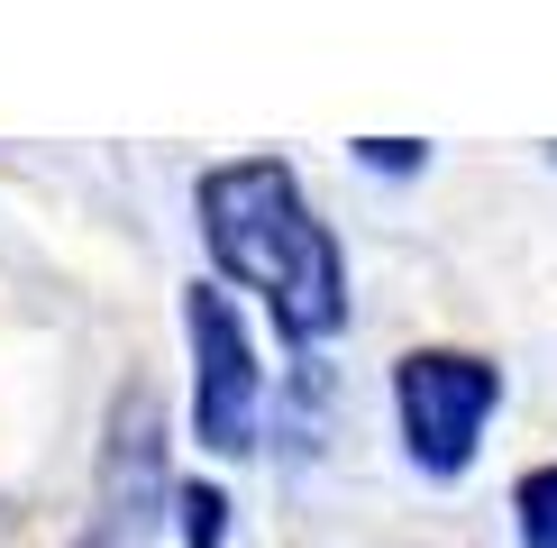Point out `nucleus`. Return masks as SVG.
I'll return each mask as SVG.
<instances>
[{
	"label": "nucleus",
	"mask_w": 557,
	"mask_h": 548,
	"mask_svg": "<svg viewBox=\"0 0 557 548\" xmlns=\"http://www.w3.org/2000/svg\"><path fill=\"white\" fill-rule=\"evenodd\" d=\"M193 220H201V247H211V274L257 292L301 365H311V348H330L347 329V257H338L330 220L311 211L293 155L211 165L193 183Z\"/></svg>",
	"instance_id": "f257e3e1"
},
{
	"label": "nucleus",
	"mask_w": 557,
	"mask_h": 548,
	"mask_svg": "<svg viewBox=\"0 0 557 548\" xmlns=\"http://www.w3.org/2000/svg\"><path fill=\"white\" fill-rule=\"evenodd\" d=\"M494 402H503V365L475 357V348L393 357V429H403V457L430 485H457L475 466L484 429H494Z\"/></svg>",
	"instance_id": "f03ea898"
},
{
	"label": "nucleus",
	"mask_w": 557,
	"mask_h": 548,
	"mask_svg": "<svg viewBox=\"0 0 557 548\" xmlns=\"http://www.w3.org/2000/svg\"><path fill=\"white\" fill-rule=\"evenodd\" d=\"M183 338H193V439L211 457H257L265 429V365L247 338V311L228 284L183 292Z\"/></svg>",
	"instance_id": "7ed1b4c3"
},
{
	"label": "nucleus",
	"mask_w": 557,
	"mask_h": 548,
	"mask_svg": "<svg viewBox=\"0 0 557 548\" xmlns=\"http://www.w3.org/2000/svg\"><path fill=\"white\" fill-rule=\"evenodd\" d=\"M110 494H120V539L137 531L147 512H165V457H156V402L147 394H120V421H110Z\"/></svg>",
	"instance_id": "20e7f679"
},
{
	"label": "nucleus",
	"mask_w": 557,
	"mask_h": 548,
	"mask_svg": "<svg viewBox=\"0 0 557 548\" xmlns=\"http://www.w3.org/2000/svg\"><path fill=\"white\" fill-rule=\"evenodd\" d=\"M512 539L521 548H557V457L512 485Z\"/></svg>",
	"instance_id": "39448f33"
},
{
	"label": "nucleus",
	"mask_w": 557,
	"mask_h": 548,
	"mask_svg": "<svg viewBox=\"0 0 557 548\" xmlns=\"http://www.w3.org/2000/svg\"><path fill=\"white\" fill-rule=\"evenodd\" d=\"M174 521H183V548H220L228 539V494L211 475H183L174 485Z\"/></svg>",
	"instance_id": "423d86ee"
},
{
	"label": "nucleus",
	"mask_w": 557,
	"mask_h": 548,
	"mask_svg": "<svg viewBox=\"0 0 557 548\" xmlns=\"http://www.w3.org/2000/svg\"><path fill=\"white\" fill-rule=\"evenodd\" d=\"M357 165L366 174H421L430 147H421V137H357Z\"/></svg>",
	"instance_id": "0eeeda50"
}]
</instances>
